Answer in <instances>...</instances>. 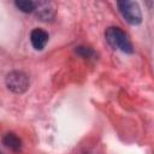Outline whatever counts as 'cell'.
<instances>
[{"mask_svg":"<svg viewBox=\"0 0 154 154\" xmlns=\"http://www.w3.org/2000/svg\"><path fill=\"white\" fill-rule=\"evenodd\" d=\"M5 84L10 91L14 94H23L29 89L30 81L28 75L23 71H11L5 77Z\"/></svg>","mask_w":154,"mask_h":154,"instance_id":"3957f363","label":"cell"},{"mask_svg":"<svg viewBox=\"0 0 154 154\" xmlns=\"http://www.w3.org/2000/svg\"><path fill=\"white\" fill-rule=\"evenodd\" d=\"M105 38L107 43L117 51H120L126 54H132L134 53V47L132 43L128 36V34L118 28V26H109L105 31Z\"/></svg>","mask_w":154,"mask_h":154,"instance_id":"6da1fadb","label":"cell"},{"mask_svg":"<svg viewBox=\"0 0 154 154\" xmlns=\"http://www.w3.org/2000/svg\"><path fill=\"white\" fill-rule=\"evenodd\" d=\"M14 6L23 13H32L36 8V2L32 0H16Z\"/></svg>","mask_w":154,"mask_h":154,"instance_id":"52a82bcc","label":"cell"},{"mask_svg":"<svg viewBox=\"0 0 154 154\" xmlns=\"http://www.w3.org/2000/svg\"><path fill=\"white\" fill-rule=\"evenodd\" d=\"M117 7L122 17L130 25H138L142 23V12L140 5L136 1H130V0L117 1Z\"/></svg>","mask_w":154,"mask_h":154,"instance_id":"7a4b0ae2","label":"cell"},{"mask_svg":"<svg viewBox=\"0 0 154 154\" xmlns=\"http://www.w3.org/2000/svg\"><path fill=\"white\" fill-rule=\"evenodd\" d=\"M76 53L79 57L84 58V59H89V58H93L95 55L94 49L90 48V47H85V46H78V47H76Z\"/></svg>","mask_w":154,"mask_h":154,"instance_id":"ba28073f","label":"cell"},{"mask_svg":"<svg viewBox=\"0 0 154 154\" xmlns=\"http://www.w3.org/2000/svg\"><path fill=\"white\" fill-rule=\"evenodd\" d=\"M48 40H49L48 32L41 28H35L30 32V42L34 49L36 51H42L46 47Z\"/></svg>","mask_w":154,"mask_h":154,"instance_id":"5b68a950","label":"cell"},{"mask_svg":"<svg viewBox=\"0 0 154 154\" xmlns=\"http://www.w3.org/2000/svg\"><path fill=\"white\" fill-rule=\"evenodd\" d=\"M2 144L14 153L20 152V149H22V141L13 132H7L2 136Z\"/></svg>","mask_w":154,"mask_h":154,"instance_id":"8992f818","label":"cell"},{"mask_svg":"<svg viewBox=\"0 0 154 154\" xmlns=\"http://www.w3.org/2000/svg\"><path fill=\"white\" fill-rule=\"evenodd\" d=\"M34 13L40 20L48 22L54 18L55 8H54L53 4L49 1H36V8H35Z\"/></svg>","mask_w":154,"mask_h":154,"instance_id":"277c9868","label":"cell"}]
</instances>
